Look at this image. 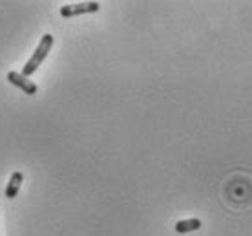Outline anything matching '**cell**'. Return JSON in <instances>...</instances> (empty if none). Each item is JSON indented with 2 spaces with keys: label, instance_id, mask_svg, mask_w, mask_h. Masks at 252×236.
<instances>
[{
  "label": "cell",
  "instance_id": "5",
  "mask_svg": "<svg viewBox=\"0 0 252 236\" xmlns=\"http://www.w3.org/2000/svg\"><path fill=\"white\" fill-rule=\"evenodd\" d=\"M201 227V220L197 218H190V220H181L176 224V233H192V231H197Z\"/></svg>",
  "mask_w": 252,
  "mask_h": 236
},
{
  "label": "cell",
  "instance_id": "2",
  "mask_svg": "<svg viewBox=\"0 0 252 236\" xmlns=\"http://www.w3.org/2000/svg\"><path fill=\"white\" fill-rule=\"evenodd\" d=\"M101 9L99 2H79V4H66L61 7V17L64 19H71V17H79V15H86V13H95Z\"/></svg>",
  "mask_w": 252,
  "mask_h": 236
},
{
  "label": "cell",
  "instance_id": "4",
  "mask_svg": "<svg viewBox=\"0 0 252 236\" xmlns=\"http://www.w3.org/2000/svg\"><path fill=\"white\" fill-rule=\"evenodd\" d=\"M22 181H24V174L19 172V170L9 176V181H7V187H6V198L13 200L19 194L20 187H22Z\"/></svg>",
  "mask_w": 252,
  "mask_h": 236
},
{
  "label": "cell",
  "instance_id": "1",
  "mask_svg": "<svg viewBox=\"0 0 252 236\" xmlns=\"http://www.w3.org/2000/svg\"><path fill=\"white\" fill-rule=\"evenodd\" d=\"M53 42H55L53 35H50V33L42 35V38H40V42H38V46H37V50L33 51V55L30 57V61L24 64V68H22V71H20V73L30 79V77H32L33 73L38 70V66L44 63V59L48 57V53H50Z\"/></svg>",
  "mask_w": 252,
  "mask_h": 236
},
{
  "label": "cell",
  "instance_id": "3",
  "mask_svg": "<svg viewBox=\"0 0 252 236\" xmlns=\"http://www.w3.org/2000/svg\"><path fill=\"white\" fill-rule=\"evenodd\" d=\"M7 81L11 84H15L17 88H20L24 94H28V96H33V94H37V84L33 83V81H30L28 77H24L22 73H19V71H9L7 73Z\"/></svg>",
  "mask_w": 252,
  "mask_h": 236
}]
</instances>
